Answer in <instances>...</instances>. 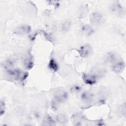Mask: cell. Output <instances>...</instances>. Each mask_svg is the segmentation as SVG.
<instances>
[{"label": "cell", "mask_w": 126, "mask_h": 126, "mask_svg": "<svg viewBox=\"0 0 126 126\" xmlns=\"http://www.w3.org/2000/svg\"><path fill=\"white\" fill-rule=\"evenodd\" d=\"M90 23L91 24L95 27L99 26L104 23V19L102 14L98 12L93 13L90 17Z\"/></svg>", "instance_id": "6da1fadb"}, {"label": "cell", "mask_w": 126, "mask_h": 126, "mask_svg": "<svg viewBox=\"0 0 126 126\" xmlns=\"http://www.w3.org/2000/svg\"><path fill=\"white\" fill-rule=\"evenodd\" d=\"M78 52L81 57L86 58L89 57L92 54L93 50L90 45L88 44H85L80 47Z\"/></svg>", "instance_id": "7a4b0ae2"}, {"label": "cell", "mask_w": 126, "mask_h": 126, "mask_svg": "<svg viewBox=\"0 0 126 126\" xmlns=\"http://www.w3.org/2000/svg\"><path fill=\"white\" fill-rule=\"evenodd\" d=\"M97 74L95 73L84 74L82 77L84 81L87 84L93 85L95 84L97 80Z\"/></svg>", "instance_id": "3957f363"}, {"label": "cell", "mask_w": 126, "mask_h": 126, "mask_svg": "<svg viewBox=\"0 0 126 126\" xmlns=\"http://www.w3.org/2000/svg\"><path fill=\"white\" fill-rule=\"evenodd\" d=\"M125 67V63L123 61H117L113 63L112 68L113 71L120 73L123 71Z\"/></svg>", "instance_id": "277c9868"}, {"label": "cell", "mask_w": 126, "mask_h": 126, "mask_svg": "<svg viewBox=\"0 0 126 126\" xmlns=\"http://www.w3.org/2000/svg\"><path fill=\"white\" fill-rule=\"evenodd\" d=\"M68 94L65 91H58L55 94V100L58 102H63L67 98Z\"/></svg>", "instance_id": "5b68a950"}, {"label": "cell", "mask_w": 126, "mask_h": 126, "mask_svg": "<svg viewBox=\"0 0 126 126\" xmlns=\"http://www.w3.org/2000/svg\"><path fill=\"white\" fill-rule=\"evenodd\" d=\"M112 12L117 16H121L125 12L123 7L119 3H114L112 4L110 7Z\"/></svg>", "instance_id": "8992f818"}, {"label": "cell", "mask_w": 126, "mask_h": 126, "mask_svg": "<svg viewBox=\"0 0 126 126\" xmlns=\"http://www.w3.org/2000/svg\"><path fill=\"white\" fill-rule=\"evenodd\" d=\"M31 31V28L28 25H22L15 29V32L16 34H24L29 32Z\"/></svg>", "instance_id": "52a82bcc"}, {"label": "cell", "mask_w": 126, "mask_h": 126, "mask_svg": "<svg viewBox=\"0 0 126 126\" xmlns=\"http://www.w3.org/2000/svg\"><path fill=\"white\" fill-rule=\"evenodd\" d=\"M93 30L92 28L89 25H86L82 27L81 29V32L82 34L85 36L91 35L93 32Z\"/></svg>", "instance_id": "ba28073f"}, {"label": "cell", "mask_w": 126, "mask_h": 126, "mask_svg": "<svg viewBox=\"0 0 126 126\" xmlns=\"http://www.w3.org/2000/svg\"><path fill=\"white\" fill-rule=\"evenodd\" d=\"M106 60L108 63H113L118 60V57L114 53H110L106 57Z\"/></svg>", "instance_id": "9c48e42d"}, {"label": "cell", "mask_w": 126, "mask_h": 126, "mask_svg": "<svg viewBox=\"0 0 126 126\" xmlns=\"http://www.w3.org/2000/svg\"><path fill=\"white\" fill-rule=\"evenodd\" d=\"M49 68L52 71H56L58 69V64L56 63V61L54 59H51L49 64H48Z\"/></svg>", "instance_id": "30bf717a"}, {"label": "cell", "mask_w": 126, "mask_h": 126, "mask_svg": "<svg viewBox=\"0 0 126 126\" xmlns=\"http://www.w3.org/2000/svg\"><path fill=\"white\" fill-rule=\"evenodd\" d=\"M81 97L83 101L89 102L90 101L92 98V94L89 92H85L82 94Z\"/></svg>", "instance_id": "8fae6325"}, {"label": "cell", "mask_w": 126, "mask_h": 126, "mask_svg": "<svg viewBox=\"0 0 126 126\" xmlns=\"http://www.w3.org/2000/svg\"><path fill=\"white\" fill-rule=\"evenodd\" d=\"M15 63V61L13 59H9L7 60L5 63H3V66L6 68L10 69L11 67H12L14 64Z\"/></svg>", "instance_id": "7c38bea8"}, {"label": "cell", "mask_w": 126, "mask_h": 126, "mask_svg": "<svg viewBox=\"0 0 126 126\" xmlns=\"http://www.w3.org/2000/svg\"><path fill=\"white\" fill-rule=\"evenodd\" d=\"M71 23L68 21H66L63 22L61 25V30L63 32H67L70 28Z\"/></svg>", "instance_id": "4fadbf2b"}, {"label": "cell", "mask_w": 126, "mask_h": 126, "mask_svg": "<svg viewBox=\"0 0 126 126\" xmlns=\"http://www.w3.org/2000/svg\"><path fill=\"white\" fill-rule=\"evenodd\" d=\"M24 65L26 68L31 69L33 66V62L31 57L27 58L24 62Z\"/></svg>", "instance_id": "5bb4252c"}, {"label": "cell", "mask_w": 126, "mask_h": 126, "mask_svg": "<svg viewBox=\"0 0 126 126\" xmlns=\"http://www.w3.org/2000/svg\"><path fill=\"white\" fill-rule=\"evenodd\" d=\"M57 119L58 122L61 124H63L67 122V118L65 115L62 114L58 115L57 117Z\"/></svg>", "instance_id": "9a60e30c"}, {"label": "cell", "mask_w": 126, "mask_h": 126, "mask_svg": "<svg viewBox=\"0 0 126 126\" xmlns=\"http://www.w3.org/2000/svg\"><path fill=\"white\" fill-rule=\"evenodd\" d=\"M44 123L45 125H55L54 121L53 120L52 117L47 116L45 118L44 121Z\"/></svg>", "instance_id": "2e32d148"}, {"label": "cell", "mask_w": 126, "mask_h": 126, "mask_svg": "<svg viewBox=\"0 0 126 126\" xmlns=\"http://www.w3.org/2000/svg\"><path fill=\"white\" fill-rule=\"evenodd\" d=\"M5 107V104H4V102L2 101H0V112L1 116L4 113Z\"/></svg>", "instance_id": "e0dca14e"}, {"label": "cell", "mask_w": 126, "mask_h": 126, "mask_svg": "<svg viewBox=\"0 0 126 126\" xmlns=\"http://www.w3.org/2000/svg\"><path fill=\"white\" fill-rule=\"evenodd\" d=\"M125 106H125V104H124V106L122 105V106H121L120 107V109L119 110L121 112V113L124 115H125V114H126V107Z\"/></svg>", "instance_id": "ac0fdd59"}, {"label": "cell", "mask_w": 126, "mask_h": 126, "mask_svg": "<svg viewBox=\"0 0 126 126\" xmlns=\"http://www.w3.org/2000/svg\"><path fill=\"white\" fill-rule=\"evenodd\" d=\"M81 90V88L79 86H74L72 88V90L74 92H79Z\"/></svg>", "instance_id": "d6986e66"}]
</instances>
